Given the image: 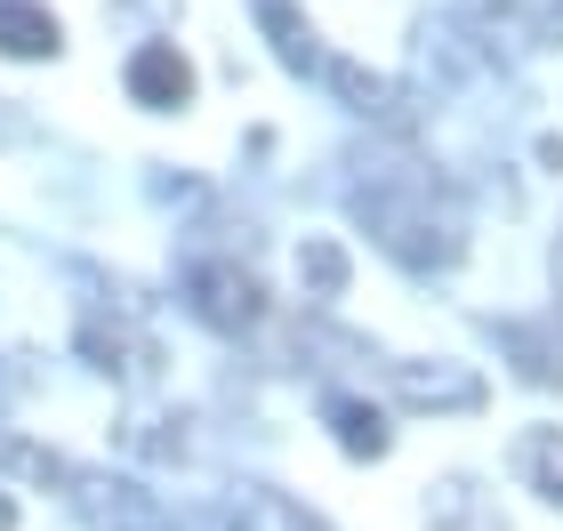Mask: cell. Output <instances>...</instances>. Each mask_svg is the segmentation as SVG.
Instances as JSON below:
<instances>
[{
    "label": "cell",
    "instance_id": "cell-9",
    "mask_svg": "<svg viewBox=\"0 0 563 531\" xmlns=\"http://www.w3.org/2000/svg\"><path fill=\"white\" fill-rule=\"evenodd\" d=\"M330 427H339V443L354 451V460H387V419L371 411V402H330Z\"/></svg>",
    "mask_w": 563,
    "mask_h": 531
},
{
    "label": "cell",
    "instance_id": "cell-13",
    "mask_svg": "<svg viewBox=\"0 0 563 531\" xmlns=\"http://www.w3.org/2000/svg\"><path fill=\"white\" fill-rule=\"evenodd\" d=\"M24 130H33V121H24V113L9 106V97H0V145H9V137H24Z\"/></svg>",
    "mask_w": 563,
    "mask_h": 531
},
{
    "label": "cell",
    "instance_id": "cell-11",
    "mask_svg": "<svg viewBox=\"0 0 563 531\" xmlns=\"http://www.w3.org/2000/svg\"><path fill=\"white\" fill-rule=\"evenodd\" d=\"M298 283L314 290V298H339L346 290V250L339 242H306L298 250Z\"/></svg>",
    "mask_w": 563,
    "mask_h": 531
},
{
    "label": "cell",
    "instance_id": "cell-4",
    "mask_svg": "<svg viewBox=\"0 0 563 531\" xmlns=\"http://www.w3.org/2000/svg\"><path fill=\"white\" fill-rule=\"evenodd\" d=\"M258 9V24H266V41H274V57L290 65V73H322L330 57H322V41H314V24H306L290 0H250Z\"/></svg>",
    "mask_w": 563,
    "mask_h": 531
},
{
    "label": "cell",
    "instance_id": "cell-7",
    "mask_svg": "<svg viewBox=\"0 0 563 531\" xmlns=\"http://www.w3.org/2000/svg\"><path fill=\"white\" fill-rule=\"evenodd\" d=\"M57 16L41 9V0H0V48L9 57H57Z\"/></svg>",
    "mask_w": 563,
    "mask_h": 531
},
{
    "label": "cell",
    "instance_id": "cell-3",
    "mask_svg": "<svg viewBox=\"0 0 563 531\" xmlns=\"http://www.w3.org/2000/svg\"><path fill=\"white\" fill-rule=\"evenodd\" d=\"M395 387L411 395V402H434V411H475V402H483V378L459 370V363H434V370L395 363Z\"/></svg>",
    "mask_w": 563,
    "mask_h": 531
},
{
    "label": "cell",
    "instance_id": "cell-1",
    "mask_svg": "<svg viewBox=\"0 0 563 531\" xmlns=\"http://www.w3.org/2000/svg\"><path fill=\"white\" fill-rule=\"evenodd\" d=\"M186 290H194V314L218 322V331H250V322H258V283H250L242 266H225V258H201L186 274Z\"/></svg>",
    "mask_w": 563,
    "mask_h": 531
},
{
    "label": "cell",
    "instance_id": "cell-12",
    "mask_svg": "<svg viewBox=\"0 0 563 531\" xmlns=\"http://www.w3.org/2000/svg\"><path fill=\"white\" fill-rule=\"evenodd\" d=\"M322 73H330V81H339V89H346V97H354V106H363V113H378V106H387V81H371V73H363V65H346V57H330Z\"/></svg>",
    "mask_w": 563,
    "mask_h": 531
},
{
    "label": "cell",
    "instance_id": "cell-10",
    "mask_svg": "<svg viewBox=\"0 0 563 531\" xmlns=\"http://www.w3.org/2000/svg\"><path fill=\"white\" fill-rule=\"evenodd\" d=\"M0 475H33V484H65L73 460H57V451L24 443V435H0Z\"/></svg>",
    "mask_w": 563,
    "mask_h": 531
},
{
    "label": "cell",
    "instance_id": "cell-5",
    "mask_svg": "<svg viewBox=\"0 0 563 531\" xmlns=\"http://www.w3.org/2000/svg\"><path fill=\"white\" fill-rule=\"evenodd\" d=\"M427 523H434V531H507V516H499L492 499L467 484V475H443V484H434Z\"/></svg>",
    "mask_w": 563,
    "mask_h": 531
},
{
    "label": "cell",
    "instance_id": "cell-2",
    "mask_svg": "<svg viewBox=\"0 0 563 531\" xmlns=\"http://www.w3.org/2000/svg\"><path fill=\"white\" fill-rule=\"evenodd\" d=\"M130 97L153 113H177L194 97V65L177 57V41H145L137 57H130Z\"/></svg>",
    "mask_w": 563,
    "mask_h": 531
},
{
    "label": "cell",
    "instance_id": "cell-14",
    "mask_svg": "<svg viewBox=\"0 0 563 531\" xmlns=\"http://www.w3.org/2000/svg\"><path fill=\"white\" fill-rule=\"evenodd\" d=\"M0 531H16V508H9V499H0Z\"/></svg>",
    "mask_w": 563,
    "mask_h": 531
},
{
    "label": "cell",
    "instance_id": "cell-6",
    "mask_svg": "<svg viewBox=\"0 0 563 531\" xmlns=\"http://www.w3.org/2000/svg\"><path fill=\"white\" fill-rule=\"evenodd\" d=\"M234 531H322V523L306 516L290 491H274V484H242V491H234Z\"/></svg>",
    "mask_w": 563,
    "mask_h": 531
},
{
    "label": "cell",
    "instance_id": "cell-8",
    "mask_svg": "<svg viewBox=\"0 0 563 531\" xmlns=\"http://www.w3.org/2000/svg\"><path fill=\"white\" fill-rule=\"evenodd\" d=\"M516 467H523V484L540 499L563 508V427H531V435L516 443Z\"/></svg>",
    "mask_w": 563,
    "mask_h": 531
}]
</instances>
